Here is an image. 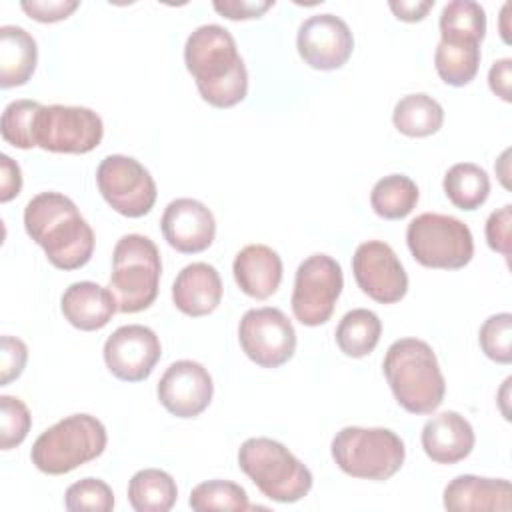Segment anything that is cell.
Listing matches in <instances>:
<instances>
[{
  "label": "cell",
  "instance_id": "6da1fadb",
  "mask_svg": "<svg viewBox=\"0 0 512 512\" xmlns=\"http://www.w3.org/2000/svg\"><path fill=\"white\" fill-rule=\"evenodd\" d=\"M184 64L204 102L232 108L248 94V70L236 40L220 24L198 26L186 40Z\"/></svg>",
  "mask_w": 512,
  "mask_h": 512
},
{
  "label": "cell",
  "instance_id": "7a4b0ae2",
  "mask_svg": "<svg viewBox=\"0 0 512 512\" xmlns=\"http://www.w3.org/2000/svg\"><path fill=\"white\" fill-rule=\"evenodd\" d=\"M26 234L60 270L88 264L94 252V232L78 206L60 192H40L24 208Z\"/></svg>",
  "mask_w": 512,
  "mask_h": 512
},
{
  "label": "cell",
  "instance_id": "3957f363",
  "mask_svg": "<svg viewBox=\"0 0 512 512\" xmlns=\"http://www.w3.org/2000/svg\"><path fill=\"white\" fill-rule=\"evenodd\" d=\"M384 376L396 402L410 414H432L444 400L446 382L432 346L400 338L386 350Z\"/></svg>",
  "mask_w": 512,
  "mask_h": 512
},
{
  "label": "cell",
  "instance_id": "277c9868",
  "mask_svg": "<svg viewBox=\"0 0 512 512\" xmlns=\"http://www.w3.org/2000/svg\"><path fill=\"white\" fill-rule=\"evenodd\" d=\"M238 466L274 502H298L312 488V472L282 442L272 438L244 440L238 450Z\"/></svg>",
  "mask_w": 512,
  "mask_h": 512
},
{
  "label": "cell",
  "instance_id": "5b68a950",
  "mask_svg": "<svg viewBox=\"0 0 512 512\" xmlns=\"http://www.w3.org/2000/svg\"><path fill=\"white\" fill-rule=\"evenodd\" d=\"M106 444V428L96 416L72 414L36 438L30 458L40 472L60 476L96 460L106 450Z\"/></svg>",
  "mask_w": 512,
  "mask_h": 512
},
{
  "label": "cell",
  "instance_id": "8992f818",
  "mask_svg": "<svg viewBox=\"0 0 512 512\" xmlns=\"http://www.w3.org/2000/svg\"><path fill=\"white\" fill-rule=\"evenodd\" d=\"M162 260L158 246L142 234L122 236L112 252L110 292L118 312L136 314L154 304L160 286Z\"/></svg>",
  "mask_w": 512,
  "mask_h": 512
},
{
  "label": "cell",
  "instance_id": "52a82bcc",
  "mask_svg": "<svg viewBox=\"0 0 512 512\" xmlns=\"http://www.w3.org/2000/svg\"><path fill=\"white\" fill-rule=\"evenodd\" d=\"M330 452L344 474L376 482L392 478L406 458L402 438L388 428L346 426L332 438Z\"/></svg>",
  "mask_w": 512,
  "mask_h": 512
},
{
  "label": "cell",
  "instance_id": "ba28073f",
  "mask_svg": "<svg viewBox=\"0 0 512 512\" xmlns=\"http://www.w3.org/2000/svg\"><path fill=\"white\" fill-rule=\"evenodd\" d=\"M406 244L414 260L426 268L458 270L474 256L470 228L448 214L424 212L406 228Z\"/></svg>",
  "mask_w": 512,
  "mask_h": 512
},
{
  "label": "cell",
  "instance_id": "9c48e42d",
  "mask_svg": "<svg viewBox=\"0 0 512 512\" xmlns=\"http://www.w3.org/2000/svg\"><path fill=\"white\" fill-rule=\"evenodd\" d=\"M104 136L102 118L86 106H64V104H38L30 142L56 154H86L94 150Z\"/></svg>",
  "mask_w": 512,
  "mask_h": 512
},
{
  "label": "cell",
  "instance_id": "30bf717a",
  "mask_svg": "<svg viewBox=\"0 0 512 512\" xmlns=\"http://www.w3.org/2000/svg\"><path fill=\"white\" fill-rule=\"evenodd\" d=\"M344 288L340 264L328 254H312L300 262L292 290V314L304 326H320L330 320Z\"/></svg>",
  "mask_w": 512,
  "mask_h": 512
},
{
  "label": "cell",
  "instance_id": "8fae6325",
  "mask_svg": "<svg viewBox=\"0 0 512 512\" xmlns=\"http://www.w3.org/2000/svg\"><path fill=\"white\" fill-rule=\"evenodd\" d=\"M96 184L108 206L126 218L146 216L158 194L150 172L124 154H110L98 164Z\"/></svg>",
  "mask_w": 512,
  "mask_h": 512
},
{
  "label": "cell",
  "instance_id": "7c38bea8",
  "mask_svg": "<svg viewBox=\"0 0 512 512\" xmlns=\"http://www.w3.org/2000/svg\"><path fill=\"white\" fill-rule=\"evenodd\" d=\"M238 340L244 354L262 368L286 364L296 350V330L288 316L272 306L244 312L238 324Z\"/></svg>",
  "mask_w": 512,
  "mask_h": 512
},
{
  "label": "cell",
  "instance_id": "4fadbf2b",
  "mask_svg": "<svg viewBox=\"0 0 512 512\" xmlns=\"http://www.w3.org/2000/svg\"><path fill=\"white\" fill-rule=\"evenodd\" d=\"M358 288L380 304H396L408 292V276L396 252L382 240L362 242L352 256Z\"/></svg>",
  "mask_w": 512,
  "mask_h": 512
},
{
  "label": "cell",
  "instance_id": "5bb4252c",
  "mask_svg": "<svg viewBox=\"0 0 512 512\" xmlns=\"http://www.w3.org/2000/svg\"><path fill=\"white\" fill-rule=\"evenodd\" d=\"M160 356L162 346L156 332L142 324L120 326L104 342V362L124 382L146 380Z\"/></svg>",
  "mask_w": 512,
  "mask_h": 512
},
{
  "label": "cell",
  "instance_id": "9a60e30c",
  "mask_svg": "<svg viewBox=\"0 0 512 512\" xmlns=\"http://www.w3.org/2000/svg\"><path fill=\"white\" fill-rule=\"evenodd\" d=\"M296 48L310 68L336 70L352 56L354 36L340 16L314 14L300 24Z\"/></svg>",
  "mask_w": 512,
  "mask_h": 512
},
{
  "label": "cell",
  "instance_id": "2e32d148",
  "mask_svg": "<svg viewBox=\"0 0 512 512\" xmlns=\"http://www.w3.org/2000/svg\"><path fill=\"white\" fill-rule=\"evenodd\" d=\"M214 384L210 372L194 360L172 362L158 380L156 396L176 418H196L212 402Z\"/></svg>",
  "mask_w": 512,
  "mask_h": 512
},
{
  "label": "cell",
  "instance_id": "e0dca14e",
  "mask_svg": "<svg viewBox=\"0 0 512 512\" xmlns=\"http://www.w3.org/2000/svg\"><path fill=\"white\" fill-rule=\"evenodd\" d=\"M164 240L182 254L206 250L216 236V220L206 204L194 198L172 200L162 214Z\"/></svg>",
  "mask_w": 512,
  "mask_h": 512
},
{
  "label": "cell",
  "instance_id": "ac0fdd59",
  "mask_svg": "<svg viewBox=\"0 0 512 512\" xmlns=\"http://www.w3.org/2000/svg\"><path fill=\"white\" fill-rule=\"evenodd\" d=\"M444 508L452 512H508L512 486L504 478L460 474L444 488Z\"/></svg>",
  "mask_w": 512,
  "mask_h": 512
},
{
  "label": "cell",
  "instance_id": "d6986e66",
  "mask_svg": "<svg viewBox=\"0 0 512 512\" xmlns=\"http://www.w3.org/2000/svg\"><path fill=\"white\" fill-rule=\"evenodd\" d=\"M422 448L436 464H456L464 460L476 442L472 424L458 412L446 410L432 416L422 428Z\"/></svg>",
  "mask_w": 512,
  "mask_h": 512
},
{
  "label": "cell",
  "instance_id": "ffe728a7",
  "mask_svg": "<svg viewBox=\"0 0 512 512\" xmlns=\"http://www.w3.org/2000/svg\"><path fill=\"white\" fill-rule=\"evenodd\" d=\"M220 300L222 280L212 264L192 262L178 272L172 284V302L186 316H206L218 308Z\"/></svg>",
  "mask_w": 512,
  "mask_h": 512
},
{
  "label": "cell",
  "instance_id": "44dd1931",
  "mask_svg": "<svg viewBox=\"0 0 512 512\" xmlns=\"http://www.w3.org/2000/svg\"><path fill=\"white\" fill-rule=\"evenodd\" d=\"M60 310L74 328L94 332L112 320L114 312H118V304L110 288L82 280L70 284L64 290L60 298Z\"/></svg>",
  "mask_w": 512,
  "mask_h": 512
},
{
  "label": "cell",
  "instance_id": "7402d4cb",
  "mask_svg": "<svg viewBox=\"0 0 512 512\" xmlns=\"http://www.w3.org/2000/svg\"><path fill=\"white\" fill-rule=\"evenodd\" d=\"M232 272L246 296L266 300L282 282V258L266 244H248L236 254Z\"/></svg>",
  "mask_w": 512,
  "mask_h": 512
},
{
  "label": "cell",
  "instance_id": "603a6c76",
  "mask_svg": "<svg viewBox=\"0 0 512 512\" xmlns=\"http://www.w3.org/2000/svg\"><path fill=\"white\" fill-rule=\"evenodd\" d=\"M38 62L34 36L22 26H0V86L12 88L26 84Z\"/></svg>",
  "mask_w": 512,
  "mask_h": 512
},
{
  "label": "cell",
  "instance_id": "cb8c5ba5",
  "mask_svg": "<svg viewBox=\"0 0 512 512\" xmlns=\"http://www.w3.org/2000/svg\"><path fill=\"white\" fill-rule=\"evenodd\" d=\"M396 130L410 138H424L436 134L444 124L442 106L428 94L416 92L402 96L392 112Z\"/></svg>",
  "mask_w": 512,
  "mask_h": 512
},
{
  "label": "cell",
  "instance_id": "d4e9b609",
  "mask_svg": "<svg viewBox=\"0 0 512 512\" xmlns=\"http://www.w3.org/2000/svg\"><path fill=\"white\" fill-rule=\"evenodd\" d=\"M176 498L174 478L160 468L138 470L128 482V502L136 512H168Z\"/></svg>",
  "mask_w": 512,
  "mask_h": 512
},
{
  "label": "cell",
  "instance_id": "484cf974",
  "mask_svg": "<svg viewBox=\"0 0 512 512\" xmlns=\"http://www.w3.org/2000/svg\"><path fill=\"white\" fill-rule=\"evenodd\" d=\"M440 42L480 44L486 34V12L474 0H452L440 12Z\"/></svg>",
  "mask_w": 512,
  "mask_h": 512
},
{
  "label": "cell",
  "instance_id": "4316f807",
  "mask_svg": "<svg viewBox=\"0 0 512 512\" xmlns=\"http://www.w3.org/2000/svg\"><path fill=\"white\" fill-rule=\"evenodd\" d=\"M444 194L460 210L480 208L490 194V178L484 168L472 162H458L444 174Z\"/></svg>",
  "mask_w": 512,
  "mask_h": 512
},
{
  "label": "cell",
  "instance_id": "83f0119b",
  "mask_svg": "<svg viewBox=\"0 0 512 512\" xmlns=\"http://www.w3.org/2000/svg\"><path fill=\"white\" fill-rule=\"evenodd\" d=\"M382 334V322L368 308H354L336 326V344L350 358L368 356Z\"/></svg>",
  "mask_w": 512,
  "mask_h": 512
},
{
  "label": "cell",
  "instance_id": "f1b7e54d",
  "mask_svg": "<svg viewBox=\"0 0 512 512\" xmlns=\"http://www.w3.org/2000/svg\"><path fill=\"white\" fill-rule=\"evenodd\" d=\"M418 198L420 192L412 178L404 174H388L374 184L370 206L384 220H402L416 208Z\"/></svg>",
  "mask_w": 512,
  "mask_h": 512
},
{
  "label": "cell",
  "instance_id": "f546056e",
  "mask_svg": "<svg viewBox=\"0 0 512 512\" xmlns=\"http://www.w3.org/2000/svg\"><path fill=\"white\" fill-rule=\"evenodd\" d=\"M438 76L450 86H466L480 68V44L438 42L434 52Z\"/></svg>",
  "mask_w": 512,
  "mask_h": 512
},
{
  "label": "cell",
  "instance_id": "4dcf8cb0",
  "mask_svg": "<svg viewBox=\"0 0 512 512\" xmlns=\"http://www.w3.org/2000/svg\"><path fill=\"white\" fill-rule=\"evenodd\" d=\"M190 508L196 512H208V510H230V512H244L252 506L248 502L246 490L230 480H206L192 488Z\"/></svg>",
  "mask_w": 512,
  "mask_h": 512
},
{
  "label": "cell",
  "instance_id": "1f68e13d",
  "mask_svg": "<svg viewBox=\"0 0 512 512\" xmlns=\"http://www.w3.org/2000/svg\"><path fill=\"white\" fill-rule=\"evenodd\" d=\"M64 506L70 512H110L114 508V492L100 478H82L68 486Z\"/></svg>",
  "mask_w": 512,
  "mask_h": 512
},
{
  "label": "cell",
  "instance_id": "d6a6232c",
  "mask_svg": "<svg viewBox=\"0 0 512 512\" xmlns=\"http://www.w3.org/2000/svg\"><path fill=\"white\" fill-rule=\"evenodd\" d=\"M478 342L482 352L490 360L498 364H510L512 362V314L500 312V314L488 316L480 326Z\"/></svg>",
  "mask_w": 512,
  "mask_h": 512
},
{
  "label": "cell",
  "instance_id": "836d02e7",
  "mask_svg": "<svg viewBox=\"0 0 512 512\" xmlns=\"http://www.w3.org/2000/svg\"><path fill=\"white\" fill-rule=\"evenodd\" d=\"M40 102L36 100H12L0 120V134L4 142H8L14 148L28 150L32 148L30 142V130H32V118Z\"/></svg>",
  "mask_w": 512,
  "mask_h": 512
},
{
  "label": "cell",
  "instance_id": "e575fe53",
  "mask_svg": "<svg viewBox=\"0 0 512 512\" xmlns=\"http://www.w3.org/2000/svg\"><path fill=\"white\" fill-rule=\"evenodd\" d=\"M32 426L28 406L16 396H0V446L10 450L24 442Z\"/></svg>",
  "mask_w": 512,
  "mask_h": 512
},
{
  "label": "cell",
  "instance_id": "d590c367",
  "mask_svg": "<svg viewBox=\"0 0 512 512\" xmlns=\"http://www.w3.org/2000/svg\"><path fill=\"white\" fill-rule=\"evenodd\" d=\"M28 360V346L16 336H2L0 346V386L16 380Z\"/></svg>",
  "mask_w": 512,
  "mask_h": 512
},
{
  "label": "cell",
  "instance_id": "8d00e7d4",
  "mask_svg": "<svg viewBox=\"0 0 512 512\" xmlns=\"http://www.w3.org/2000/svg\"><path fill=\"white\" fill-rule=\"evenodd\" d=\"M510 228H512V206L506 204L494 210L486 220V242L494 252H500L506 260L510 258Z\"/></svg>",
  "mask_w": 512,
  "mask_h": 512
},
{
  "label": "cell",
  "instance_id": "74e56055",
  "mask_svg": "<svg viewBox=\"0 0 512 512\" xmlns=\"http://www.w3.org/2000/svg\"><path fill=\"white\" fill-rule=\"evenodd\" d=\"M80 6L78 0H24L20 8L34 20L50 24L66 20L76 8Z\"/></svg>",
  "mask_w": 512,
  "mask_h": 512
},
{
  "label": "cell",
  "instance_id": "f35d334b",
  "mask_svg": "<svg viewBox=\"0 0 512 512\" xmlns=\"http://www.w3.org/2000/svg\"><path fill=\"white\" fill-rule=\"evenodd\" d=\"M214 10L230 20L260 18L274 6V0H214Z\"/></svg>",
  "mask_w": 512,
  "mask_h": 512
},
{
  "label": "cell",
  "instance_id": "ab89813d",
  "mask_svg": "<svg viewBox=\"0 0 512 512\" xmlns=\"http://www.w3.org/2000/svg\"><path fill=\"white\" fill-rule=\"evenodd\" d=\"M22 190L20 166L8 156H0V202H10Z\"/></svg>",
  "mask_w": 512,
  "mask_h": 512
},
{
  "label": "cell",
  "instance_id": "60d3db41",
  "mask_svg": "<svg viewBox=\"0 0 512 512\" xmlns=\"http://www.w3.org/2000/svg\"><path fill=\"white\" fill-rule=\"evenodd\" d=\"M510 80H512V60H510V58L496 60V62L490 66L488 84H490V90H492L496 96H500L504 102H510V100H512Z\"/></svg>",
  "mask_w": 512,
  "mask_h": 512
},
{
  "label": "cell",
  "instance_id": "b9f144b4",
  "mask_svg": "<svg viewBox=\"0 0 512 512\" xmlns=\"http://www.w3.org/2000/svg\"><path fill=\"white\" fill-rule=\"evenodd\" d=\"M394 16L402 22H420L432 10L434 0H390L388 2Z\"/></svg>",
  "mask_w": 512,
  "mask_h": 512
}]
</instances>
